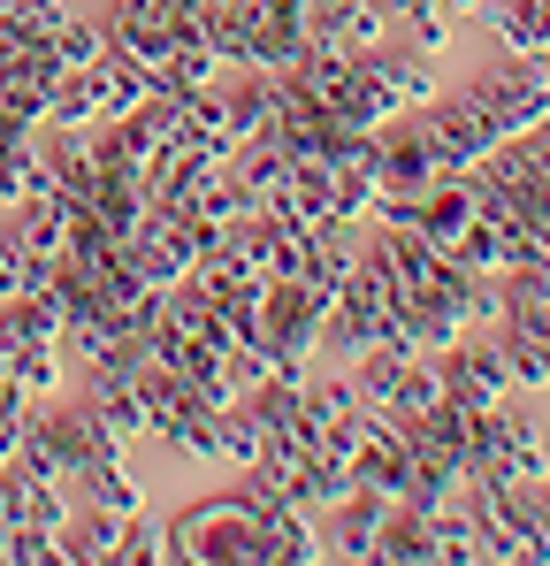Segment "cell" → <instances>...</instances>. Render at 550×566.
Returning a JSON list of instances; mask_svg holds the SVG:
<instances>
[{
	"instance_id": "cell-1",
	"label": "cell",
	"mask_w": 550,
	"mask_h": 566,
	"mask_svg": "<svg viewBox=\"0 0 550 566\" xmlns=\"http://www.w3.org/2000/svg\"><path fill=\"white\" fill-rule=\"evenodd\" d=\"M382 490H367V482H345V490H329V497H314V513H306V552H321V559H374V521H382Z\"/></svg>"
}]
</instances>
